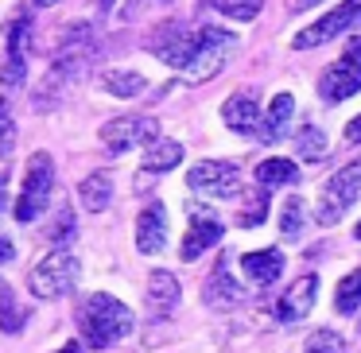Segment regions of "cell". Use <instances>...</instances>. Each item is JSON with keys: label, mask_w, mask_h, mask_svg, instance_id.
<instances>
[{"label": "cell", "mask_w": 361, "mask_h": 353, "mask_svg": "<svg viewBox=\"0 0 361 353\" xmlns=\"http://www.w3.org/2000/svg\"><path fill=\"white\" fill-rule=\"evenodd\" d=\"M319 94L326 101H345V97L361 94V39L345 47V55L334 66H326L319 78Z\"/></svg>", "instance_id": "6"}, {"label": "cell", "mask_w": 361, "mask_h": 353, "mask_svg": "<svg viewBox=\"0 0 361 353\" xmlns=\"http://www.w3.org/2000/svg\"><path fill=\"white\" fill-rule=\"evenodd\" d=\"M291 113H295V101H291V94H276L272 97V109H268V117L260 120V136H264L268 144H276L283 136V128H288Z\"/></svg>", "instance_id": "20"}, {"label": "cell", "mask_w": 361, "mask_h": 353, "mask_svg": "<svg viewBox=\"0 0 361 353\" xmlns=\"http://www.w3.org/2000/svg\"><path fill=\"white\" fill-rule=\"evenodd\" d=\"M156 132H159L156 117H117L102 128V144H105V151L121 156V151L136 148V144H152Z\"/></svg>", "instance_id": "8"}, {"label": "cell", "mask_w": 361, "mask_h": 353, "mask_svg": "<svg viewBox=\"0 0 361 353\" xmlns=\"http://www.w3.org/2000/svg\"><path fill=\"white\" fill-rule=\"evenodd\" d=\"M314 299H319V275H311V272L299 275V280L283 291V299H280V318L283 322L307 318V314H311V306H314Z\"/></svg>", "instance_id": "13"}, {"label": "cell", "mask_w": 361, "mask_h": 353, "mask_svg": "<svg viewBox=\"0 0 361 353\" xmlns=\"http://www.w3.org/2000/svg\"><path fill=\"white\" fill-rule=\"evenodd\" d=\"M361 16V4L357 0H345V4H338L330 16H322L319 24H311L307 32H299L295 39H291V47L295 51H311V47H322V43H330L334 35H342L345 27L353 24V20Z\"/></svg>", "instance_id": "10"}, {"label": "cell", "mask_w": 361, "mask_h": 353, "mask_svg": "<svg viewBox=\"0 0 361 353\" xmlns=\"http://www.w3.org/2000/svg\"><path fill=\"white\" fill-rule=\"evenodd\" d=\"M257 182L264 190L268 187H291V182H299V167L291 159H264L257 167Z\"/></svg>", "instance_id": "22"}, {"label": "cell", "mask_w": 361, "mask_h": 353, "mask_svg": "<svg viewBox=\"0 0 361 353\" xmlns=\"http://www.w3.org/2000/svg\"><path fill=\"white\" fill-rule=\"evenodd\" d=\"M233 35L221 32V27H195L190 35V47H187V58H183L179 70L187 74L190 82H206L226 66L229 58V47H233Z\"/></svg>", "instance_id": "2"}, {"label": "cell", "mask_w": 361, "mask_h": 353, "mask_svg": "<svg viewBox=\"0 0 361 353\" xmlns=\"http://www.w3.org/2000/svg\"><path fill=\"white\" fill-rule=\"evenodd\" d=\"M345 140H350V144H361V113L350 120V125H345Z\"/></svg>", "instance_id": "32"}, {"label": "cell", "mask_w": 361, "mask_h": 353, "mask_svg": "<svg viewBox=\"0 0 361 353\" xmlns=\"http://www.w3.org/2000/svg\"><path fill=\"white\" fill-rule=\"evenodd\" d=\"M0 330H8V334L24 330V314L16 311V299H12V291L4 283H0Z\"/></svg>", "instance_id": "28"}, {"label": "cell", "mask_w": 361, "mask_h": 353, "mask_svg": "<svg viewBox=\"0 0 361 353\" xmlns=\"http://www.w3.org/2000/svg\"><path fill=\"white\" fill-rule=\"evenodd\" d=\"M12 256H16V249H12V244L4 241V237H0V264H8Z\"/></svg>", "instance_id": "33"}, {"label": "cell", "mask_w": 361, "mask_h": 353, "mask_svg": "<svg viewBox=\"0 0 361 353\" xmlns=\"http://www.w3.org/2000/svg\"><path fill=\"white\" fill-rule=\"evenodd\" d=\"M51 190H55V163H51L47 151H35L27 159L24 171V187H20V202H16V218L20 221H35L51 202Z\"/></svg>", "instance_id": "4"}, {"label": "cell", "mask_w": 361, "mask_h": 353, "mask_svg": "<svg viewBox=\"0 0 361 353\" xmlns=\"http://www.w3.org/2000/svg\"><path fill=\"white\" fill-rule=\"evenodd\" d=\"M59 353H82V345H78V342H71V345H63Z\"/></svg>", "instance_id": "34"}, {"label": "cell", "mask_w": 361, "mask_h": 353, "mask_svg": "<svg viewBox=\"0 0 361 353\" xmlns=\"http://www.w3.org/2000/svg\"><path fill=\"white\" fill-rule=\"evenodd\" d=\"M357 20H361V16H357Z\"/></svg>", "instance_id": "39"}, {"label": "cell", "mask_w": 361, "mask_h": 353, "mask_svg": "<svg viewBox=\"0 0 361 353\" xmlns=\"http://www.w3.org/2000/svg\"><path fill=\"white\" fill-rule=\"evenodd\" d=\"M218 241H221L218 213L206 210V206H190V229H187V237H183V260H198L206 249H214Z\"/></svg>", "instance_id": "11"}, {"label": "cell", "mask_w": 361, "mask_h": 353, "mask_svg": "<svg viewBox=\"0 0 361 353\" xmlns=\"http://www.w3.org/2000/svg\"><path fill=\"white\" fill-rule=\"evenodd\" d=\"M357 194H361V159L342 167V171H334L326 179V187L319 190V206H314L319 225H338L345 218V210L357 202Z\"/></svg>", "instance_id": "3"}, {"label": "cell", "mask_w": 361, "mask_h": 353, "mask_svg": "<svg viewBox=\"0 0 361 353\" xmlns=\"http://www.w3.org/2000/svg\"><path fill=\"white\" fill-rule=\"evenodd\" d=\"M12 144H16V125H12L8 109H4V101H0V151L8 156V151H12Z\"/></svg>", "instance_id": "30"}, {"label": "cell", "mask_w": 361, "mask_h": 353, "mask_svg": "<svg viewBox=\"0 0 361 353\" xmlns=\"http://www.w3.org/2000/svg\"><path fill=\"white\" fill-rule=\"evenodd\" d=\"M164 244H167V210L159 202H152L136 218V249L144 256H156V252H164Z\"/></svg>", "instance_id": "12"}, {"label": "cell", "mask_w": 361, "mask_h": 353, "mask_svg": "<svg viewBox=\"0 0 361 353\" xmlns=\"http://www.w3.org/2000/svg\"><path fill=\"white\" fill-rule=\"evenodd\" d=\"M295 151L303 159H322V156H326V136H322L314 125H307L303 132L295 136Z\"/></svg>", "instance_id": "25"}, {"label": "cell", "mask_w": 361, "mask_h": 353, "mask_svg": "<svg viewBox=\"0 0 361 353\" xmlns=\"http://www.w3.org/2000/svg\"><path fill=\"white\" fill-rule=\"evenodd\" d=\"M241 268L245 275H249L257 287H264V283H276L283 272V252L280 249H260V252H245L241 256Z\"/></svg>", "instance_id": "15"}, {"label": "cell", "mask_w": 361, "mask_h": 353, "mask_svg": "<svg viewBox=\"0 0 361 353\" xmlns=\"http://www.w3.org/2000/svg\"><path fill=\"white\" fill-rule=\"evenodd\" d=\"M102 4H105V8H109V4H113V0H102Z\"/></svg>", "instance_id": "38"}, {"label": "cell", "mask_w": 361, "mask_h": 353, "mask_svg": "<svg viewBox=\"0 0 361 353\" xmlns=\"http://www.w3.org/2000/svg\"><path fill=\"white\" fill-rule=\"evenodd\" d=\"M27 32H32V20L20 16L16 24L8 27V63L0 66V82L4 86H20L24 82V55H27Z\"/></svg>", "instance_id": "14"}, {"label": "cell", "mask_w": 361, "mask_h": 353, "mask_svg": "<svg viewBox=\"0 0 361 353\" xmlns=\"http://www.w3.org/2000/svg\"><path fill=\"white\" fill-rule=\"evenodd\" d=\"M342 349H345V342L334 330H319V334H311V342L303 345V353H342Z\"/></svg>", "instance_id": "29"}, {"label": "cell", "mask_w": 361, "mask_h": 353, "mask_svg": "<svg viewBox=\"0 0 361 353\" xmlns=\"http://www.w3.org/2000/svg\"><path fill=\"white\" fill-rule=\"evenodd\" d=\"M190 190L198 194H210V198H229L241 190V175H237L233 163H218V159H202V163L190 167L187 175Z\"/></svg>", "instance_id": "9"}, {"label": "cell", "mask_w": 361, "mask_h": 353, "mask_svg": "<svg viewBox=\"0 0 361 353\" xmlns=\"http://www.w3.org/2000/svg\"><path fill=\"white\" fill-rule=\"evenodd\" d=\"M78 326H82V337H86L90 349H109L113 342H121V337L133 330V311H128L121 299L97 291V295L82 299Z\"/></svg>", "instance_id": "1"}, {"label": "cell", "mask_w": 361, "mask_h": 353, "mask_svg": "<svg viewBox=\"0 0 361 353\" xmlns=\"http://www.w3.org/2000/svg\"><path fill=\"white\" fill-rule=\"evenodd\" d=\"M35 4H39V8H51V4H59V0H35Z\"/></svg>", "instance_id": "36"}, {"label": "cell", "mask_w": 361, "mask_h": 353, "mask_svg": "<svg viewBox=\"0 0 361 353\" xmlns=\"http://www.w3.org/2000/svg\"><path fill=\"white\" fill-rule=\"evenodd\" d=\"M280 229H283L288 241H299V237H303V202H299V198H288V206H283V213H280Z\"/></svg>", "instance_id": "27"}, {"label": "cell", "mask_w": 361, "mask_h": 353, "mask_svg": "<svg viewBox=\"0 0 361 353\" xmlns=\"http://www.w3.org/2000/svg\"><path fill=\"white\" fill-rule=\"evenodd\" d=\"M179 159H183V144H175V140H152L148 151H144V175L171 171V167H179Z\"/></svg>", "instance_id": "19"}, {"label": "cell", "mask_w": 361, "mask_h": 353, "mask_svg": "<svg viewBox=\"0 0 361 353\" xmlns=\"http://www.w3.org/2000/svg\"><path fill=\"white\" fill-rule=\"evenodd\" d=\"M78 275H82L78 256H71V252H51V256H43L39 264L32 268L27 287H32L39 299H63V295L74 291Z\"/></svg>", "instance_id": "5"}, {"label": "cell", "mask_w": 361, "mask_h": 353, "mask_svg": "<svg viewBox=\"0 0 361 353\" xmlns=\"http://www.w3.org/2000/svg\"><path fill=\"white\" fill-rule=\"evenodd\" d=\"M90 55H94V51H90V43H71V47H63V55L51 63V70H47V78H43V89L35 94V101L47 105L51 94H55V97L63 94V89L71 86V82L78 78L82 70H86Z\"/></svg>", "instance_id": "7"}, {"label": "cell", "mask_w": 361, "mask_h": 353, "mask_svg": "<svg viewBox=\"0 0 361 353\" xmlns=\"http://www.w3.org/2000/svg\"><path fill=\"white\" fill-rule=\"evenodd\" d=\"M353 237H357V241H361V221H357V229H353Z\"/></svg>", "instance_id": "37"}, {"label": "cell", "mask_w": 361, "mask_h": 353, "mask_svg": "<svg viewBox=\"0 0 361 353\" xmlns=\"http://www.w3.org/2000/svg\"><path fill=\"white\" fill-rule=\"evenodd\" d=\"M311 4H319V0H295V8H311Z\"/></svg>", "instance_id": "35"}, {"label": "cell", "mask_w": 361, "mask_h": 353, "mask_svg": "<svg viewBox=\"0 0 361 353\" xmlns=\"http://www.w3.org/2000/svg\"><path fill=\"white\" fill-rule=\"evenodd\" d=\"M210 4L229 20H257V12H260L264 0H210Z\"/></svg>", "instance_id": "26"}, {"label": "cell", "mask_w": 361, "mask_h": 353, "mask_svg": "<svg viewBox=\"0 0 361 353\" xmlns=\"http://www.w3.org/2000/svg\"><path fill=\"white\" fill-rule=\"evenodd\" d=\"M357 306H361V268H353L334 291V311L338 314H353Z\"/></svg>", "instance_id": "23"}, {"label": "cell", "mask_w": 361, "mask_h": 353, "mask_svg": "<svg viewBox=\"0 0 361 353\" xmlns=\"http://www.w3.org/2000/svg\"><path fill=\"white\" fill-rule=\"evenodd\" d=\"M264 218H268V202H264V194H257L249 202V210L241 213V225H260Z\"/></svg>", "instance_id": "31"}, {"label": "cell", "mask_w": 361, "mask_h": 353, "mask_svg": "<svg viewBox=\"0 0 361 353\" xmlns=\"http://www.w3.org/2000/svg\"><path fill=\"white\" fill-rule=\"evenodd\" d=\"M202 295H206L210 306H237L245 299V291H241V283H233V275L226 272V260H221V264L210 272V280H206Z\"/></svg>", "instance_id": "17"}, {"label": "cell", "mask_w": 361, "mask_h": 353, "mask_svg": "<svg viewBox=\"0 0 361 353\" xmlns=\"http://www.w3.org/2000/svg\"><path fill=\"white\" fill-rule=\"evenodd\" d=\"M78 198H82V206H86V210L102 213L105 206H109V198H113V179L105 171L86 175V179H82V187H78Z\"/></svg>", "instance_id": "21"}, {"label": "cell", "mask_w": 361, "mask_h": 353, "mask_svg": "<svg viewBox=\"0 0 361 353\" xmlns=\"http://www.w3.org/2000/svg\"><path fill=\"white\" fill-rule=\"evenodd\" d=\"M148 303L156 314H171L179 303V280L171 272H152L148 275Z\"/></svg>", "instance_id": "18"}, {"label": "cell", "mask_w": 361, "mask_h": 353, "mask_svg": "<svg viewBox=\"0 0 361 353\" xmlns=\"http://www.w3.org/2000/svg\"><path fill=\"white\" fill-rule=\"evenodd\" d=\"M102 86L109 89V94H117V97H136V94H144V78L140 74H133V70H109L102 78Z\"/></svg>", "instance_id": "24"}, {"label": "cell", "mask_w": 361, "mask_h": 353, "mask_svg": "<svg viewBox=\"0 0 361 353\" xmlns=\"http://www.w3.org/2000/svg\"><path fill=\"white\" fill-rule=\"evenodd\" d=\"M221 120H226L233 132H257L260 128V105L252 101L249 94H233L226 105H221Z\"/></svg>", "instance_id": "16"}]
</instances>
